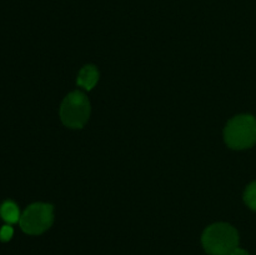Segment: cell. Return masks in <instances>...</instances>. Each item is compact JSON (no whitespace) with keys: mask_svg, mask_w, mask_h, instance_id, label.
Masks as SVG:
<instances>
[{"mask_svg":"<svg viewBox=\"0 0 256 255\" xmlns=\"http://www.w3.org/2000/svg\"><path fill=\"white\" fill-rule=\"evenodd\" d=\"M202 242L208 254L230 255L239 245V234L230 224L216 222L205 229Z\"/></svg>","mask_w":256,"mask_h":255,"instance_id":"6da1fadb","label":"cell"},{"mask_svg":"<svg viewBox=\"0 0 256 255\" xmlns=\"http://www.w3.org/2000/svg\"><path fill=\"white\" fill-rule=\"evenodd\" d=\"M90 116V102L84 92H72L65 96L60 108V118L64 125L80 129L86 124Z\"/></svg>","mask_w":256,"mask_h":255,"instance_id":"3957f363","label":"cell"},{"mask_svg":"<svg viewBox=\"0 0 256 255\" xmlns=\"http://www.w3.org/2000/svg\"><path fill=\"white\" fill-rule=\"evenodd\" d=\"M224 138L228 146L244 150L256 144V119L252 115L242 114L232 118L226 124Z\"/></svg>","mask_w":256,"mask_h":255,"instance_id":"7a4b0ae2","label":"cell"},{"mask_svg":"<svg viewBox=\"0 0 256 255\" xmlns=\"http://www.w3.org/2000/svg\"><path fill=\"white\" fill-rule=\"evenodd\" d=\"M0 216L9 224H14V222H19L22 215H20L18 205L14 202L8 200V202H2V206H0Z\"/></svg>","mask_w":256,"mask_h":255,"instance_id":"8992f818","label":"cell"},{"mask_svg":"<svg viewBox=\"0 0 256 255\" xmlns=\"http://www.w3.org/2000/svg\"><path fill=\"white\" fill-rule=\"evenodd\" d=\"M12 232H14V230H12V228L10 225L2 226V230H0V240L2 242H9L12 236Z\"/></svg>","mask_w":256,"mask_h":255,"instance_id":"ba28073f","label":"cell"},{"mask_svg":"<svg viewBox=\"0 0 256 255\" xmlns=\"http://www.w3.org/2000/svg\"><path fill=\"white\" fill-rule=\"evenodd\" d=\"M99 80V72L94 65H86L78 75V85L86 90H92Z\"/></svg>","mask_w":256,"mask_h":255,"instance_id":"5b68a950","label":"cell"},{"mask_svg":"<svg viewBox=\"0 0 256 255\" xmlns=\"http://www.w3.org/2000/svg\"><path fill=\"white\" fill-rule=\"evenodd\" d=\"M230 255H249V252H248L246 250L240 249V248H236V249H235L234 252H232Z\"/></svg>","mask_w":256,"mask_h":255,"instance_id":"9c48e42d","label":"cell"},{"mask_svg":"<svg viewBox=\"0 0 256 255\" xmlns=\"http://www.w3.org/2000/svg\"><path fill=\"white\" fill-rule=\"evenodd\" d=\"M244 200L250 209L256 212V182H252L249 186L246 188L244 194Z\"/></svg>","mask_w":256,"mask_h":255,"instance_id":"52a82bcc","label":"cell"},{"mask_svg":"<svg viewBox=\"0 0 256 255\" xmlns=\"http://www.w3.org/2000/svg\"><path fill=\"white\" fill-rule=\"evenodd\" d=\"M54 222L52 205L45 202H35L29 205L19 220L20 228L30 235H39L46 232Z\"/></svg>","mask_w":256,"mask_h":255,"instance_id":"277c9868","label":"cell"}]
</instances>
